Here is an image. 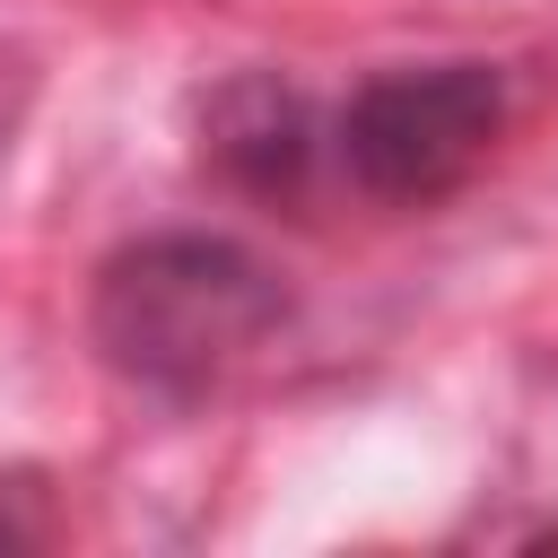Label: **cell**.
<instances>
[{"instance_id": "6da1fadb", "label": "cell", "mask_w": 558, "mask_h": 558, "mask_svg": "<svg viewBox=\"0 0 558 558\" xmlns=\"http://www.w3.org/2000/svg\"><path fill=\"white\" fill-rule=\"evenodd\" d=\"M279 279L227 235H148L96 270V349L148 392H201L279 331Z\"/></svg>"}, {"instance_id": "7a4b0ae2", "label": "cell", "mask_w": 558, "mask_h": 558, "mask_svg": "<svg viewBox=\"0 0 558 558\" xmlns=\"http://www.w3.org/2000/svg\"><path fill=\"white\" fill-rule=\"evenodd\" d=\"M497 122H506V87L488 61L384 70L340 105V166L375 201H436L488 157Z\"/></svg>"}, {"instance_id": "3957f363", "label": "cell", "mask_w": 558, "mask_h": 558, "mask_svg": "<svg viewBox=\"0 0 558 558\" xmlns=\"http://www.w3.org/2000/svg\"><path fill=\"white\" fill-rule=\"evenodd\" d=\"M201 157L235 192H296L305 166H314V113L288 78L244 70L201 105Z\"/></svg>"}]
</instances>
